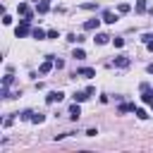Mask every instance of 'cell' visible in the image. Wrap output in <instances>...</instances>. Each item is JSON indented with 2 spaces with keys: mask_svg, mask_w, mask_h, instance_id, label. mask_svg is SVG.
I'll return each instance as SVG.
<instances>
[{
  "mask_svg": "<svg viewBox=\"0 0 153 153\" xmlns=\"http://www.w3.org/2000/svg\"><path fill=\"white\" fill-rule=\"evenodd\" d=\"M29 33H31V19L24 17V19L19 22V26L14 29V36H17V38H24V36H29Z\"/></svg>",
  "mask_w": 153,
  "mask_h": 153,
  "instance_id": "obj_1",
  "label": "cell"
},
{
  "mask_svg": "<svg viewBox=\"0 0 153 153\" xmlns=\"http://www.w3.org/2000/svg\"><path fill=\"white\" fill-rule=\"evenodd\" d=\"M53 67H55V57H53V55H45V60H43L41 67H38V74H48Z\"/></svg>",
  "mask_w": 153,
  "mask_h": 153,
  "instance_id": "obj_2",
  "label": "cell"
},
{
  "mask_svg": "<svg viewBox=\"0 0 153 153\" xmlns=\"http://www.w3.org/2000/svg\"><path fill=\"white\" fill-rule=\"evenodd\" d=\"M62 98H65V93H62V91H50V93L45 96V103H48V105H55V103H60Z\"/></svg>",
  "mask_w": 153,
  "mask_h": 153,
  "instance_id": "obj_3",
  "label": "cell"
},
{
  "mask_svg": "<svg viewBox=\"0 0 153 153\" xmlns=\"http://www.w3.org/2000/svg\"><path fill=\"white\" fill-rule=\"evenodd\" d=\"M74 76H84V79H91V76H96V69H93V67H79V69L74 72Z\"/></svg>",
  "mask_w": 153,
  "mask_h": 153,
  "instance_id": "obj_4",
  "label": "cell"
},
{
  "mask_svg": "<svg viewBox=\"0 0 153 153\" xmlns=\"http://www.w3.org/2000/svg\"><path fill=\"white\" fill-rule=\"evenodd\" d=\"M117 14H120V12H112V10H103V22H105V24H115V22L120 19Z\"/></svg>",
  "mask_w": 153,
  "mask_h": 153,
  "instance_id": "obj_5",
  "label": "cell"
},
{
  "mask_svg": "<svg viewBox=\"0 0 153 153\" xmlns=\"http://www.w3.org/2000/svg\"><path fill=\"white\" fill-rule=\"evenodd\" d=\"M112 65H115V67H120V69H127V67H129V65H131V60H129V57H127V55H117V57H115V62H112Z\"/></svg>",
  "mask_w": 153,
  "mask_h": 153,
  "instance_id": "obj_6",
  "label": "cell"
},
{
  "mask_svg": "<svg viewBox=\"0 0 153 153\" xmlns=\"http://www.w3.org/2000/svg\"><path fill=\"white\" fill-rule=\"evenodd\" d=\"M36 12L38 14H48L50 12V0H38L36 2Z\"/></svg>",
  "mask_w": 153,
  "mask_h": 153,
  "instance_id": "obj_7",
  "label": "cell"
},
{
  "mask_svg": "<svg viewBox=\"0 0 153 153\" xmlns=\"http://www.w3.org/2000/svg\"><path fill=\"white\" fill-rule=\"evenodd\" d=\"M100 22H103V19H96V17H93V19H88V22H84V29H86V31H98Z\"/></svg>",
  "mask_w": 153,
  "mask_h": 153,
  "instance_id": "obj_8",
  "label": "cell"
},
{
  "mask_svg": "<svg viewBox=\"0 0 153 153\" xmlns=\"http://www.w3.org/2000/svg\"><path fill=\"white\" fill-rule=\"evenodd\" d=\"M17 12H19V14H24V17H29V19H33V12L29 10V5H26V2H19V5H17Z\"/></svg>",
  "mask_w": 153,
  "mask_h": 153,
  "instance_id": "obj_9",
  "label": "cell"
},
{
  "mask_svg": "<svg viewBox=\"0 0 153 153\" xmlns=\"http://www.w3.org/2000/svg\"><path fill=\"white\" fill-rule=\"evenodd\" d=\"M136 110V105L134 103H120V108H117V112L120 115H124V112H134Z\"/></svg>",
  "mask_w": 153,
  "mask_h": 153,
  "instance_id": "obj_10",
  "label": "cell"
},
{
  "mask_svg": "<svg viewBox=\"0 0 153 153\" xmlns=\"http://www.w3.org/2000/svg\"><path fill=\"white\" fill-rule=\"evenodd\" d=\"M31 36H33L36 41H43V38H48V31H43V29L36 26V29H31Z\"/></svg>",
  "mask_w": 153,
  "mask_h": 153,
  "instance_id": "obj_11",
  "label": "cell"
},
{
  "mask_svg": "<svg viewBox=\"0 0 153 153\" xmlns=\"http://www.w3.org/2000/svg\"><path fill=\"white\" fill-rule=\"evenodd\" d=\"M72 98H74V103H84V100H86V98H91V96H88L86 91H74V96H72Z\"/></svg>",
  "mask_w": 153,
  "mask_h": 153,
  "instance_id": "obj_12",
  "label": "cell"
},
{
  "mask_svg": "<svg viewBox=\"0 0 153 153\" xmlns=\"http://www.w3.org/2000/svg\"><path fill=\"white\" fill-rule=\"evenodd\" d=\"M79 115H81V108H79V103H74L69 108V120H79Z\"/></svg>",
  "mask_w": 153,
  "mask_h": 153,
  "instance_id": "obj_13",
  "label": "cell"
},
{
  "mask_svg": "<svg viewBox=\"0 0 153 153\" xmlns=\"http://www.w3.org/2000/svg\"><path fill=\"white\" fill-rule=\"evenodd\" d=\"M141 93H143V96H141V100H143V103H148V105H153V91H151V88H146V91H141Z\"/></svg>",
  "mask_w": 153,
  "mask_h": 153,
  "instance_id": "obj_14",
  "label": "cell"
},
{
  "mask_svg": "<svg viewBox=\"0 0 153 153\" xmlns=\"http://www.w3.org/2000/svg\"><path fill=\"white\" fill-rule=\"evenodd\" d=\"M67 41H69V43H84L86 38H84L81 33H69V36H67Z\"/></svg>",
  "mask_w": 153,
  "mask_h": 153,
  "instance_id": "obj_15",
  "label": "cell"
},
{
  "mask_svg": "<svg viewBox=\"0 0 153 153\" xmlns=\"http://www.w3.org/2000/svg\"><path fill=\"white\" fill-rule=\"evenodd\" d=\"M108 41H110L108 33H96V43H98V45H103V43H108Z\"/></svg>",
  "mask_w": 153,
  "mask_h": 153,
  "instance_id": "obj_16",
  "label": "cell"
},
{
  "mask_svg": "<svg viewBox=\"0 0 153 153\" xmlns=\"http://www.w3.org/2000/svg\"><path fill=\"white\" fill-rule=\"evenodd\" d=\"M72 57H74V60H84V57H86V53H84V48H74V53H72Z\"/></svg>",
  "mask_w": 153,
  "mask_h": 153,
  "instance_id": "obj_17",
  "label": "cell"
},
{
  "mask_svg": "<svg viewBox=\"0 0 153 153\" xmlns=\"http://www.w3.org/2000/svg\"><path fill=\"white\" fill-rule=\"evenodd\" d=\"M12 81H14V76H12V69L2 76V86H12Z\"/></svg>",
  "mask_w": 153,
  "mask_h": 153,
  "instance_id": "obj_18",
  "label": "cell"
},
{
  "mask_svg": "<svg viewBox=\"0 0 153 153\" xmlns=\"http://www.w3.org/2000/svg\"><path fill=\"white\" fill-rule=\"evenodd\" d=\"M134 115H136L139 120H148V112H146L143 108H136V110H134Z\"/></svg>",
  "mask_w": 153,
  "mask_h": 153,
  "instance_id": "obj_19",
  "label": "cell"
},
{
  "mask_svg": "<svg viewBox=\"0 0 153 153\" xmlns=\"http://www.w3.org/2000/svg\"><path fill=\"white\" fill-rule=\"evenodd\" d=\"M43 120H45V115H43V112H33V117H31V122H33V124H41Z\"/></svg>",
  "mask_w": 153,
  "mask_h": 153,
  "instance_id": "obj_20",
  "label": "cell"
},
{
  "mask_svg": "<svg viewBox=\"0 0 153 153\" xmlns=\"http://www.w3.org/2000/svg\"><path fill=\"white\" fill-rule=\"evenodd\" d=\"M146 10H148V7H146V0H136V12H139V14H143Z\"/></svg>",
  "mask_w": 153,
  "mask_h": 153,
  "instance_id": "obj_21",
  "label": "cell"
},
{
  "mask_svg": "<svg viewBox=\"0 0 153 153\" xmlns=\"http://www.w3.org/2000/svg\"><path fill=\"white\" fill-rule=\"evenodd\" d=\"M129 10H131V7H129L127 2H120V5H117V12H120V14H127Z\"/></svg>",
  "mask_w": 153,
  "mask_h": 153,
  "instance_id": "obj_22",
  "label": "cell"
},
{
  "mask_svg": "<svg viewBox=\"0 0 153 153\" xmlns=\"http://www.w3.org/2000/svg\"><path fill=\"white\" fill-rule=\"evenodd\" d=\"M81 10H98V5H96V2H84Z\"/></svg>",
  "mask_w": 153,
  "mask_h": 153,
  "instance_id": "obj_23",
  "label": "cell"
},
{
  "mask_svg": "<svg viewBox=\"0 0 153 153\" xmlns=\"http://www.w3.org/2000/svg\"><path fill=\"white\" fill-rule=\"evenodd\" d=\"M31 117H33V112H31V110H24V112L19 115V120H31Z\"/></svg>",
  "mask_w": 153,
  "mask_h": 153,
  "instance_id": "obj_24",
  "label": "cell"
},
{
  "mask_svg": "<svg viewBox=\"0 0 153 153\" xmlns=\"http://www.w3.org/2000/svg\"><path fill=\"white\" fill-rule=\"evenodd\" d=\"M141 41H143V43H151V41H153V33H143Z\"/></svg>",
  "mask_w": 153,
  "mask_h": 153,
  "instance_id": "obj_25",
  "label": "cell"
},
{
  "mask_svg": "<svg viewBox=\"0 0 153 153\" xmlns=\"http://www.w3.org/2000/svg\"><path fill=\"white\" fill-rule=\"evenodd\" d=\"M112 43H115V48H122L124 45V38H112Z\"/></svg>",
  "mask_w": 153,
  "mask_h": 153,
  "instance_id": "obj_26",
  "label": "cell"
},
{
  "mask_svg": "<svg viewBox=\"0 0 153 153\" xmlns=\"http://www.w3.org/2000/svg\"><path fill=\"white\" fill-rule=\"evenodd\" d=\"M57 36H60V33H57L55 29H50V31H48V38H57Z\"/></svg>",
  "mask_w": 153,
  "mask_h": 153,
  "instance_id": "obj_27",
  "label": "cell"
},
{
  "mask_svg": "<svg viewBox=\"0 0 153 153\" xmlns=\"http://www.w3.org/2000/svg\"><path fill=\"white\" fill-rule=\"evenodd\" d=\"M62 67H65V62H62V60H57V57H55V69H62Z\"/></svg>",
  "mask_w": 153,
  "mask_h": 153,
  "instance_id": "obj_28",
  "label": "cell"
},
{
  "mask_svg": "<svg viewBox=\"0 0 153 153\" xmlns=\"http://www.w3.org/2000/svg\"><path fill=\"white\" fill-rule=\"evenodd\" d=\"M12 122H14V117H5V120H2V124H5V127H10Z\"/></svg>",
  "mask_w": 153,
  "mask_h": 153,
  "instance_id": "obj_29",
  "label": "cell"
},
{
  "mask_svg": "<svg viewBox=\"0 0 153 153\" xmlns=\"http://www.w3.org/2000/svg\"><path fill=\"white\" fill-rule=\"evenodd\" d=\"M146 72H148V74H153V62H151V65L146 67Z\"/></svg>",
  "mask_w": 153,
  "mask_h": 153,
  "instance_id": "obj_30",
  "label": "cell"
},
{
  "mask_svg": "<svg viewBox=\"0 0 153 153\" xmlns=\"http://www.w3.org/2000/svg\"><path fill=\"white\" fill-rule=\"evenodd\" d=\"M146 45H148V50H151V53H153V41H151V43H146Z\"/></svg>",
  "mask_w": 153,
  "mask_h": 153,
  "instance_id": "obj_31",
  "label": "cell"
}]
</instances>
